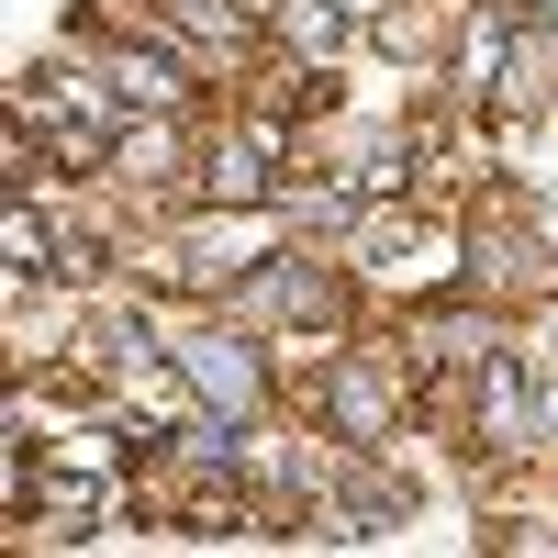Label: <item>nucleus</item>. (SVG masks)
I'll return each mask as SVG.
<instances>
[{
  "instance_id": "6e6552de",
  "label": "nucleus",
  "mask_w": 558,
  "mask_h": 558,
  "mask_svg": "<svg viewBox=\"0 0 558 558\" xmlns=\"http://www.w3.org/2000/svg\"><path fill=\"white\" fill-rule=\"evenodd\" d=\"M547 436H558V380H547Z\"/></svg>"
},
{
  "instance_id": "7ed1b4c3",
  "label": "nucleus",
  "mask_w": 558,
  "mask_h": 558,
  "mask_svg": "<svg viewBox=\"0 0 558 558\" xmlns=\"http://www.w3.org/2000/svg\"><path fill=\"white\" fill-rule=\"evenodd\" d=\"M179 368H191V380H202V402H223V425H246V413H257V368H246L235 347H223V336L179 347Z\"/></svg>"
},
{
  "instance_id": "20e7f679",
  "label": "nucleus",
  "mask_w": 558,
  "mask_h": 558,
  "mask_svg": "<svg viewBox=\"0 0 558 558\" xmlns=\"http://www.w3.org/2000/svg\"><path fill=\"white\" fill-rule=\"evenodd\" d=\"M246 291H257V302H279V313H302V324H336V313H347V291H336L324 268H257Z\"/></svg>"
},
{
  "instance_id": "1a4fd4ad",
  "label": "nucleus",
  "mask_w": 558,
  "mask_h": 558,
  "mask_svg": "<svg viewBox=\"0 0 558 558\" xmlns=\"http://www.w3.org/2000/svg\"><path fill=\"white\" fill-rule=\"evenodd\" d=\"M525 12H558V0H525Z\"/></svg>"
},
{
  "instance_id": "0eeeda50",
  "label": "nucleus",
  "mask_w": 558,
  "mask_h": 558,
  "mask_svg": "<svg viewBox=\"0 0 558 558\" xmlns=\"http://www.w3.org/2000/svg\"><path fill=\"white\" fill-rule=\"evenodd\" d=\"M336 12H347V23H357V12H380V0H336Z\"/></svg>"
},
{
  "instance_id": "f03ea898",
  "label": "nucleus",
  "mask_w": 558,
  "mask_h": 558,
  "mask_svg": "<svg viewBox=\"0 0 558 558\" xmlns=\"http://www.w3.org/2000/svg\"><path fill=\"white\" fill-rule=\"evenodd\" d=\"M481 402H492V447H536L547 436V391H536V368L514 347L481 357Z\"/></svg>"
},
{
  "instance_id": "423d86ee",
  "label": "nucleus",
  "mask_w": 558,
  "mask_h": 558,
  "mask_svg": "<svg viewBox=\"0 0 558 558\" xmlns=\"http://www.w3.org/2000/svg\"><path fill=\"white\" fill-rule=\"evenodd\" d=\"M168 12H179V23H202V34H246L235 0H168Z\"/></svg>"
},
{
  "instance_id": "39448f33",
  "label": "nucleus",
  "mask_w": 558,
  "mask_h": 558,
  "mask_svg": "<svg viewBox=\"0 0 558 558\" xmlns=\"http://www.w3.org/2000/svg\"><path fill=\"white\" fill-rule=\"evenodd\" d=\"M12 268H23V279H34V268H57V257H45V223H34L23 202H12Z\"/></svg>"
},
{
  "instance_id": "f257e3e1",
  "label": "nucleus",
  "mask_w": 558,
  "mask_h": 558,
  "mask_svg": "<svg viewBox=\"0 0 558 558\" xmlns=\"http://www.w3.org/2000/svg\"><path fill=\"white\" fill-rule=\"evenodd\" d=\"M324 413H336V436L368 458V447H380L391 436V413H402V391L380 380V368H357V357H336V368H324Z\"/></svg>"
}]
</instances>
